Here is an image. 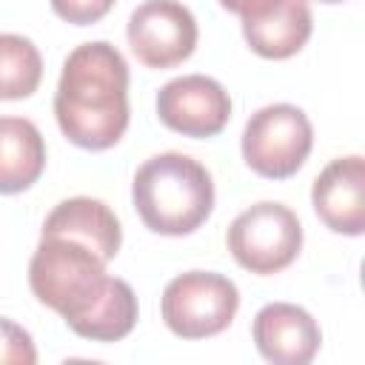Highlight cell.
<instances>
[{
  "label": "cell",
  "instance_id": "cell-1",
  "mask_svg": "<svg viewBox=\"0 0 365 365\" xmlns=\"http://www.w3.org/2000/svg\"><path fill=\"white\" fill-rule=\"evenodd\" d=\"M54 117L80 148L103 151L120 143L128 128V66L111 43H83L66 57Z\"/></svg>",
  "mask_w": 365,
  "mask_h": 365
},
{
  "label": "cell",
  "instance_id": "cell-2",
  "mask_svg": "<svg viewBox=\"0 0 365 365\" xmlns=\"http://www.w3.org/2000/svg\"><path fill=\"white\" fill-rule=\"evenodd\" d=\"M131 200L154 234L182 237L197 231L214 208V182L202 163L165 151L145 160L131 182Z\"/></svg>",
  "mask_w": 365,
  "mask_h": 365
},
{
  "label": "cell",
  "instance_id": "cell-3",
  "mask_svg": "<svg viewBox=\"0 0 365 365\" xmlns=\"http://www.w3.org/2000/svg\"><path fill=\"white\" fill-rule=\"evenodd\" d=\"M108 279L106 262L83 242L66 237H43L29 262L31 294L57 311L68 328L91 311Z\"/></svg>",
  "mask_w": 365,
  "mask_h": 365
},
{
  "label": "cell",
  "instance_id": "cell-4",
  "mask_svg": "<svg viewBox=\"0 0 365 365\" xmlns=\"http://www.w3.org/2000/svg\"><path fill=\"white\" fill-rule=\"evenodd\" d=\"M314 145V128L302 108L274 103L251 114L242 131V160L268 180H285L302 168Z\"/></svg>",
  "mask_w": 365,
  "mask_h": 365
},
{
  "label": "cell",
  "instance_id": "cell-5",
  "mask_svg": "<svg viewBox=\"0 0 365 365\" xmlns=\"http://www.w3.org/2000/svg\"><path fill=\"white\" fill-rule=\"evenodd\" d=\"M228 251L251 274L268 277L288 268L302 248V225L282 202H257L228 225Z\"/></svg>",
  "mask_w": 365,
  "mask_h": 365
},
{
  "label": "cell",
  "instance_id": "cell-6",
  "mask_svg": "<svg viewBox=\"0 0 365 365\" xmlns=\"http://www.w3.org/2000/svg\"><path fill=\"white\" fill-rule=\"evenodd\" d=\"M240 308L237 285L211 271L174 277L163 291V319L182 339H205L225 331Z\"/></svg>",
  "mask_w": 365,
  "mask_h": 365
},
{
  "label": "cell",
  "instance_id": "cell-7",
  "mask_svg": "<svg viewBox=\"0 0 365 365\" xmlns=\"http://www.w3.org/2000/svg\"><path fill=\"white\" fill-rule=\"evenodd\" d=\"M197 20L180 0H145L128 17V46L148 68H171L191 57L197 46Z\"/></svg>",
  "mask_w": 365,
  "mask_h": 365
},
{
  "label": "cell",
  "instance_id": "cell-8",
  "mask_svg": "<svg viewBox=\"0 0 365 365\" xmlns=\"http://www.w3.org/2000/svg\"><path fill=\"white\" fill-rule=\"evenodd\" d=\"M157 117L182 137H214L231 117V97L214 77H174L157 94Z\"/></svg>",
  "mask_w": 365,
  "mask_h": 365
},
{
  "label": "cell",
  "instance_id": "cell-9",
  "mask_svg": "<svg viewBox=\"0 0 365 365\" xmlns=\"http://www.w3.org/2000/svg\"><path fill=\"white\" fill-rule=\"evenodd\" d=\"M317 217L336 234L365 231V160L359 154L331 160L311 188Z\"/></svg>",
  "mask_w": 365,
  "mask_h": 365
},
{
  "label": "cell",
  "instance_id": "cell-10",
  "mask_svg": "<svg viewBox=\"0 0 365 365\" xmlns=\"http://www.w3.org/2000/svg\"><path fill=\"white\" fill-rule=\"evenodd\" d=\"M240 20L251 51L268 60L297 54L314 29L308 0H257L240 14Z\"/></svg>",
  "mask_w": 365,
  "mask_h": 365
},
{
  "label": "cell",
  "instance_id": "cell-11",
  "mask_svg": "<svg viewBox=\"0 0 365 365\" xmlns=\"http://www.w3.org/2000/svg\"><path fill=\"white\" fill-rule=\"evenodd\" d=\"M254 345L274 365H308L322 342L317 319L291 302H271L254 317Z\"/></svg>",
  "mask_w": 365,
  "mask_h": 365
},
{
  "label": "cell",
  "instance_id": "cell-12",
  "mask_svg": "<svg viewBox=\"0 0 365 365\" xmlns=\"http://www.w3.org/2000/svg\"><path fill=\"white\" fill-rule=\"evenodd\" d=\"M43 237H66L91 248L103 262L114 259L123 242L117 214L94 197H71L54 205L43 222Z\"/></svg>",
  "mask_w": 365,
  "mask_h": 365
},
{
  "label": "cell",
  "instance_id": "cell-13",
  "mask_svg": "<svg viewBox=\"0 0 365 365\" xmlns=\"http://www.w3.org/2000/svg\"><path fill=\"white\" fill-rule=\"evenodd\" d=\"M46 143L26 117H0V194H20L40 180Z\"/></svg>",
  "mask_w": 365,
  "mask_h": 365
},
{
  "label": "cell",
  "instance_id": "cell-14",
  "mask_svg": "<svg viewBox=\"0 0 365 365\" xmlns=\"http://www.w3.org/2000/svg\"><path fill=\"white\" fill-rule=\"evenodd\" d=\"M137 325V297L125 279L111 277L103 297L91 305V311L71 325V331L91 342H117L131 334Z\"/></svg>",
  "mask_w": 365,
  "mask_h": 365
},
{
  "label": "cell",
  "instance_id": "cell-15",
  "mask_svg": "<svg viewBox=\"0 0 365 365\" xmlns=\"http://www.w3.org/2000/svg\"><path fill=\"white\" fill-rule=\"evenodd\" d=\"M43 57L23 34H0V100H23L37 91Z\"/></svg>",
  "mask_w": 365,
  "mask_h": 365
},
{
  "label": "cell",
  "instance_id": "cell-16",
  "mask_svg": "<svg viewBox=\"0 0 365 365\" xmlns=\"http://www.w3.org/2000/svg\"><path fill=\"white\" fill-rule=\"evenodd\" d=\"M3 362H14V365L37 362V348H34L29 331L6 317H0V365Z\"/></svg>",
  "mask_w": 365,
  "mask_h": 365
},
{
  "label": "cell",
  "instance_id": "cell-17",
  "mask_svg": "<svg viewBox=\"0 0 365 365\" xmlns=\"http://www.w3.org/2000/svg\"><path fill=\"white\" fill-rule=\"evenodd\" d=\"M111 6H114V0H51L54 14L74 26L97 23L100 17H106L111 11Z\"/></svg>",
  "mask_w": 365,
  "mask_h": 365
},
{
  "label": "cell",
  "instance_id": "cell-18",
  "mask_svg": "<svg viewBox=\"0 0 365 365\" xmlns=\"http://www.w3.org/2000/svg\"><path fill=\"white\" fill-rule=\"evenodd\" d=\"M251 3H257V0H220V6L228 9V11H234V14H242Z\"/></svg>",
  "mask_w": 365,
  "mask_h": 365
},
{
  "label": "cell",
  "instance_id": "cell-19",
  "mask_svg": "<svg viewBox=\"0 0 365 365\" xmlns=\"http://www.w3.org/2000/svg\"><path fill=\"white\" fill-rule=\"evenodd\" d=\"M319 3H342V0H319Z\"/></svg>",
  "mask_w": 365,
  "mask_h": 365
}]
</instances>
